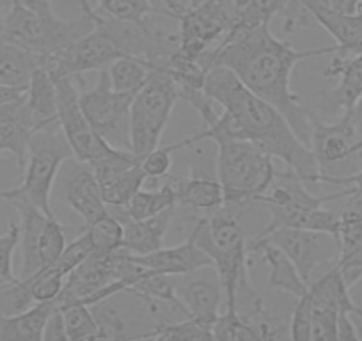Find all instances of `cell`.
<instances>
[{"instance_id": "d590c367", "label": "cell", "mask_w": 362, "mask_h": 341, "mask_svg": "<svg viewBox=\"0 0 362 341\" xmlns=\"http://www.w3.org/2000/svg\"><path fill=\"white\" fill-rule=\"evenodd\" d=\"M98 4L105 16L123 22L142 23L149 15L160 13L158 6L153 4V0H98Z\"/></svg>"}, {"instance_id": "db71d44e", "label": "cell", "mask_w": 362, "mask_h": 341, "mask_svg": "<svg viewBox=\"0 0 362 341\" xmlns=\"http://www.w3.org/2000/svg\"><path fill=\"white\" fill-rule=\"evenodd\" d=\"M78 4H80V9H82L83 15H89V16L98 15V13L95 11V8H93V4H90V0H78Z\"/></svg>"}, {"instance_id": "277c9868", "label": "cell", "mask_w": 362, "mask_h": 341, "mask_svg": "<svg viewBox=\"0 0 362 341\" xmlns=\"http://www.w3.org/2000/svg\"><path fill=\"white\" fill-rule=\"evenodd\" d=\"M103 15H83L76 20L59 18L57 15H40L11 0V8L0 20L2 36L11 43L33 52L41 59V64L71 47L78 37L89 33Z\"/></svg>"}, {"instance_id": "7402d4cb", "label": "cell", "mask_w": 362, "mask_h": 341, "mask_svg": "<svg viewBox=\"0 0 362 341\" xmlns=\"http://www.w3.org/2000/svg\"><path fill=\"white\" fill-rule=\"evenodd\" d=\"M174 208H167L162 214L149 219L117 217L123 224V247L132 254H149L162 249L173 221Z\"/></svg>"}, {"instance_id": "7c38bea8", "label": "cell", "mask_w": 362, "mask_h": 341, "mask_svg": "<svg viewBox=\"0 0 362 341\" xmlns=\"http://www.w3.org/2000/svg\"><path fill=\"white\" fill-rule=\"evenodd\" d=\"M80 107L96 132L116 146V139L128 130V114L134 96L117 93L110 83L107 68L100 69L95 88L80 93Z\"/></svg>"}, {"instance_id": "4316f807", "label": "cell", "mask_w": 362, "mask_h": 341, "mask_svg": "<svg viewBox=\"0 0 362 341\" xmlns=\"http://www.w3.org/2000/svg\"><path fill=\"white\" fill-rule=\"evenodd\" d=\"M128 294L137 295L139 299L146 302L149 306L151 311L156 309V302H167L169 306L176 308L177 311H181L187 318V309L183 306V302L180 301L176 294V284L173 283V276H165V274H155L151 270L144 274L142 277H139L130 288H128Z\"/></svg>"}, {"instance_id": "d6986e66", "label": "cell", "mask_w": 362, "mask_h": 341, "mask_svg": "<svg viewBox=\"0 0 362 341\" xmlns=\"http://www.w3.org/2000/svg\"><path fill=\"white\" fill-rule=\"evenodd\" d=\"M36 134L33 116L27 109L25 96L18 102L0 107V153H11L23 170L29 155V144Z\"/></svg>"}, {"instance_id": "d6a6232c", "label": "cell", "mask_w": 362, "mask_h": 341, "mask_svg": "<svg viewBox=\"0 0 362 341\" xmlns=\"http://www.w3.org/2000/svg\"><path fill=\"white\" fill-rule=\"evenodd\" d=\"M86 231L95 245V253L107 254L123 247V224L110 212H105L96 221L87 224Z\"/></svg>"}, {"instance_id": "7dc6e473", "label": "cell", "mask_w": 362, "mask_h": 341, "mask_svg": "<svg viewBox=\"0 0 362 341\" xmlns=\"http://www.w3.org/2000/svg\"><path fill=\"white\" fill-rule=\"evenodd\" d=\"M43 341H68L64 315H62V309L59 306L48 316L47 325H45L43 330Z\"/></svg>"}, {"instance_id": "8992f818", "label": "cell", "mask_w": 362, "mask_h": 341, "mask_svg": "<svg viewBox=\"0 0 362 341\" xmlns=\"http://www.w3.org/2000/svg\"><path fill=\"white\" fill-rule=\"evenodd\" d=\"M274 156L250 141L217 146V178L224 189L226 204H242L267 192L277 180Z\"/></svg>"}, {"instance_id": "e0dca14e", "label": "cell", "mask_w": 362, "mask_h": 341, "mask_svg": "<svg viewBox=\"0 0 362 341\" xmlns=\"http://www.w3.org/2000/svg\"><path fill=\"white\" fill-rule=\"evenodd\" d=\"M119 250V249H117ZM93 253L83 263H80L73 272L66 277L62 294L59 295L57 306L66 302L80 301L98 288L105 287L110 281H116V253Z\"/></svg>"}, {"instance_id": "b9f144b4", "label": "cell", "mask_w": 362, "mask_h": 341, "mask_svg": "<svg viewBox=\"0 0 362 341\" xmlns=\"http://www.w3.org/2000/svg\"><path fill=\"white\" fill-rule=\"evenodd\" d=\"M181 149H183V142L180 141L176 144L158 146L151 153H148L141 160V167L144 169L146 176L153 180L165 178L170 173V167H173V155L176 151H181Z\"/></svg>"}, {"instance_id": "f546056e", "label": "cell", "mask_w": 362, "mask_h": 341, "mask_svg": "<svg viewBox=\"0 0 362 341\" xmlns=\"http://www.w3.org/2000/svg\"><path fill=\"white\" fill-rule=\"evenodd\" d=\"M148 180L144 169L141 167V162L137 166L130 167L124 173H121L119 176H116L110 182L103 183L102 185V194L103 201H105L107 207L112 208H123L127 207L128 201L142 189L144 182Z\"/></svg>"}, {"instance_id": "5bb4252c", "label": "cell", "mask_w": 362, "mask_h": 341, "mask_svg": "<svg viewBox=\"0 0 362 341\" xmlns=\"http://www.w3.org/2000/svg\"><path fill=\"white\" fill-rule=\"evenodd\" d=\"M323 76L339 79L337 88L322 95L323 112L330 116L337 112L346 114L362 98V52L351 55L337 54L323 69Z\"/></svg>"}, {"instance_id": "ee69618b", "label": "cell", "mask_w": 362, "mask_h": 341, "mask_svg": "<svg viewBox=\"0 0 362 341\" xmlns=\"http://www.w3.org/2000/svg\"><path fill=\"white\" fill-rule=\"evenodd\" d=\"M93 253H95V245L90 242L89 233L83 231L82 235L76 236L73 242L66 243L64 250H62V254L59 256L57 262H55V265L68 276V274L73 272L80 263L86 262Z\"/></svg>"}, {"instance_id": "f5cc1de1", "label": "cell", "mask_w": 362, "mask_h": 341, "mask_svg": "<svg viewBox=\"0 0 362 341\" xmlns=\"http://www.w3.org/2000/svg\"><path fill=\"white\" fill-rule=\"evenodd\" d=\"M346 116L350 120V123L355 127V130L362 135V98L351 107V110H348Z\"/></svg>"}, {"instance_id": "5b68a950", "label": "cell", "mask_w": 362, "mask_h": 341, "mask_svg": "<svg viewBox=\"0 0 362 341\" xmlns=\"http://www.w3.org/2000/svg\"><path fill=\"white\" fill-rule=\"evenodd\" d=\"M71 156V148L61 130L36 132L30 139L29 155L22 170V183L15 189L0 190V201L9 204L16 201H27L47 215H54L52 190H54L55 178L62 163L68 162Z\"/></svg>"}, {"instance_id": "ba28073f", "label": "cell", "mask_w": 362, "mask_h": 341, "mask_svg": "<svg viewBox=\"0 0 362 341\" xmlns=\"http://www.w3.org/2000/svg\"><path fill=\"white\" fill-rule=\"evenodd\" d=\"M240 6L235 0H206L180 18V50L190 61L201 59L214 50L238 20Z\"/></svg>"}, {"instance_id": "6f0895ef", "label": "cell", "mask_w": 362, "mask_h": 341, "mask_svg": "<svg viewBox=\"0 0 362 341\" xmlns=\"http://www.w3.org/2000/svg\"><path fill=\"white\" fill-rule=\"evenodd\" d=\"M0 287H4V284H0Z\"/></svg>"}, {"instance_id": "cb8c5ba5", "label": "cell", "mask_w": 362, "mask_h": 341, "mask_svg": "<svg viewBox=\"0 0 362 341\" xmlns=\"http://www.w3.org/2000/svg\"><path fill=\"white\" fill-rule=\"evenodd\" d=\"M247 250L249 253H261L263 262L270 269V274H268L270 288L286 291V294L293 295L297 299H300L308 291V283L302 279L297 267L293 265V262L288 258L279 247L270 242H263V240H252L247 245Z\"/></svg>"}, {"instance_id": "603a6c76", "label": "cell", "mask_w": 362, "mask_h": 341, "mask_svg": "<svg viewBox=\"0 0 362 341\" xmlns=\"http://www.w3.org/2000/svg\"><path fill=\"white\" fill-rule=\"evenodd\" d=\"M165 182L176 192L177 203L181 201V203L204 212L226 207L224 189H222L218 178L204 175L201 169H194L189 178H173V176L167 175Z\"/></svg>"}, {"instance_id": "ac0fdd59", "label": "cell", "mask_w": 362, "mask_h": 341, "mask_svg": "<svg viewBox=\"0 0 362 341\" xmlns=\"http://www.w3.org/2000/svg\"><path fill=\"white\" fill-rule=\"evenodd\" d=\"M176 294L185 306L187 318H194L208 329L214 327L224 302V291L218 276L215 279L204 276L189 277L181 281V284H176Z\"/></svg>"}, {"instance_id": "9c48e42d", "label": "cell", "mask_w": 362, "mask_h": 341, "mask_svg": "<svg viewBox=\"0 0 362 341\" xmlns=\"http://www.w3.org/2000/svg\"><path fill=\"white\" fill-rule=\"evenodd\" d=\"M54 80L57 88L59 128L68 141L76 162L90 163L114 151L117 146L102 137L83 114L78 100L80 93L73 86L71 76H57Z\"/></svg>"}, {"instance_id": "2e32d148", "label": "cell", "mask_w": 362, "mask_h": 341, "mask_svg": "<svg viewBox=\"0 0 362 341\" xmlns=\"http://www.w3.org/2000/svg\"><path fill=\"white\" fill-rule=\"evenodd\" d=\"M62 200L75 214L83 219L86 226L109 212L105 201H103L102 185L96 180L89 163L78 162L66 176Z\"/></svg>"}, {"instance_id": "1f68e13d", "label": "cell", "mask_w": 362, "mask_h": 341, "mask_svg": "<svg viewBox=\"0 0 362 341\" xmlns=\"http://www.w3.org/2000/svg\"><path fill=\"white\" fill-rule=\"evenodd\" d=\"M211 334H214V340L217 341L259 340V334H257L252 320L238 313V308L226 309L224 313H221L211 327Z\"/></svg>"}, {"instance_id": "836d02e7", "label": "cell", "mask_w": 362, "mask_h": 341, "mask_svg": "<svg viewBox=\"0 0 362 341\" xmlns=\"http://www.w3.org/2000/svg\"><path fill=\"white\" fill-rule=\"evenodd\" d=\"M66 277L68 276L54 263V265L36 270L33 276L20 277V279L29 288L34 302H48L57 301L59 295L62 294V288H64Z\"/></svg>"}, {"instance_id": "9f6ffc18", "label": "cell", "mask_w": 362, "mask_h": 341, "mask_svg": "<svg viewBox=\"0 0 362 341\" xmlns=\"http://www.w3.org/2000/svg\"><path fill=\"white\" fill-rule=\"evenodd\" d=\"M361 13H362V6H361Z\"/></svg>"}, {"instance_id": "4fadbf2b", "label": "cell", "mask_w": 362, "mask_h": 341, "mask_svg": "<svg viewBox=\"0 0 362 341\" xmlns=\"http://www.w3.org/2000/svg\"><path fill=\"white\" fill-rule=\"evenodd\" d=\"M311 149L322 175H330L337 163L346 162L351 156H362V135L346 114L336 123H325L311 110Z\"/></svg>"}, {"instance_id": "f1b7e54d", "label": "cell", "mask_w": 362, "mask_h": 341, "mask_svg": "<svg viewBox=\"0 0 362 341\" xmlns=\"http://www.w3.org/2000/svg\"><path fill=\"white\" fill-rule=\"evenodd\" d=\"M107 71H109L112 88L117 93L132 96H135L144 88V83L148 82L149 75H151V68L144 59L130 57V55L114 59L107 66Z\"/></svg>"}, {"instance_id": "4dcf8cb0", "label": "cell", "mask_w": 362, "mask_h": 341, "mask_svg": "<svg viewBox=\"0 0 362 341\" xmlns=\"http://www.w3.org/2000/svg\"><path fill=\"white\" fill-rule=\"evenodd\" d=\"M66 323V333L69 341L98 340L100 325L95 313L90 311V306L80 304V302H68L61 304Z\"/></svg>"}, {"instance_id": "816d5d0a", "label": "cell", "mask_w": 362, "mask_h": 341, "mask_svg": "<svg viewBox=\"0 0 362 341\" xmlns=\"http://www.w3.org/2000/svg\"><path fill=\"white\" fill-rule=\"evenodd\" d=\"M27 89H15V88H6V86H0V107L8 105V103L18 102L25 96Z\"/></svg>"}, {"instance_id": "7bdbcfd3", "label": "cell", "mask_w": 362, "mask_h": 341, "mask_svg": "<svg viewBox=\"0 0 362 341\" xmlns=\"http://www.w3.org/2000/svg\"><path fill=\"white\" fill-rule=\"evenodd\" d=\"M20 245V224L9 222V228L4 235H0V284H8L16 281L13 270V256Z\"/></svg>"}, {"instance_id": "3957f363", "label": "cell", "mask_w": 362, "mask_h": 341, "mask_svg": "<svg viewBox=\"0 0 362 341\" xmlns=\"http://www.w3.org/2000/svg\"><path fill=\"white\" fill-rule=\"evenodd\" d=\"M192 231L197 245L214 262V269L224 291L226 309L238 308V297L243 294L249 295L252 306L261 301L247 276L245 256L249 250L238 219L229 212H221L211 217L199 219Z\"/></svg>"}, {"instance_id": "f907efd6", "label": "cell", "mask_w": 362, "mask_h": 341, "mask_svg": "<svg viewBox=\"0 0 362 341\" xmlns=\"http://www.w3.org/2000/svg\"><path fill=\"white\" fill-rule=\"evenodd\" d=\"M18 2L30 11L40 13V15H54L55 13L52 8V0H18Z\"/></svg>"}, {"instance_id": "f35d334b", "label": "cell", "mask_w": 362, "mask_h": 341, "mask_svg": "<svg viewBox=\"0 0 362 341\" xmlns=\"http://www.w3.org/2000/svg\"><path fill=\"white\" fill-rule=\"evenodd\" d=\"M66 235L61 222L52 215L47 219L43 226V231L40 236V263L41 269L48 265H54L59 260L66 247Z\"/></svg>"}, {"instance_id": "7a4b0ae2", "label": "cell", "mask_w": 362, "mask_h": 341, "mask_svg": "<svg viewBox=\"0 0 362 341\" xmlns=\"http://www.w3.org/2000/svg\"><path fill=\"white\" fill-rule=\"evenodd\" d=\"M204 91L235 117L247 141L274 158L283 160L284 166L305 185H318L322 170L313 149L298 139L276 107L247 89L231 69L211 66L204 79Z\"/></svg>"}, {"instance_id": "d4e9b609", "label": "cell", "mask_w": 362, "mask_h": 341, "mask_svg": "<svg viewBox=\"0 0 362 341\" xmlns=\"http://www.w3.org/2000/svg\"><path fill=\"white\" fill-rule=\"evenodd\" d=\"M57 308V301L36 302L16 315L0 313V341H43L48 316Z\"/></svg>"}, {"instance_id": "6da1fadb", "label": "cell", "mask_w": 362, "mask_h": 341, "mask_svg": "<svg viewBox=\"0 0 362 341\" xmlns=\"http://www.w3.org/2000/svg\"><path fill=\"white\" fill-rule=\"evenodd\" d=\"M329 54H337V45L297 50L272 33L270 23L235 25L214 50L201 59V64L206 71L211 66L231 69L247 89L276 107L298 139L311 148V110L291 89V75L298 62Z\"/></svg>"}, {"instance_id": "484cf974", "label": "cell", "mask_w": 362, "mask_h": 341, "mask_svg": "<svg viewBox=\"0 0 362 341\" xmlns=\"http://www.w3.org/2000/svg\"><path fill=\"white\" fill-rule=\"evenodd\" d=\"M20 214V247H22V276H33L36 270L41 269L40 263V236L43 226L48 217L45 212L27 201H16L11 203Z\"/></svg>"}, {"instance_id": "9a60e30c", "label": "cell", "mask_w": 362, "mask_h": 341, "mask_svg": "<svg viewBox=\"0 0 362 341\" xmlns=\"http://www.w3.org/2000/svg\"><path fill=\"white\" fill-rule=\"evenodd\" d=\"M135 262L155 274L165 276H192L203 269H214L211 258L196 243V235L190 233L189 238L180 245L162 247L149 254H132Z\"/></svg>"}, {"instance_id": "30bf717a", "label": "cell", "mask_w": 362, "mask_h": 341, "mask_svg": "<svg viewBox=\"0 0 362 341\" xmlns=\"http://www.w3.org/2000/svg\"><path fill=\"white\" fill-rule=\"evenodd\" d=\"M117 57H124V54L117 47L109 27L105 25V16H103L102 22L78 37L71 47L66 48L57 57L45 61L41 66L47 68L54 79L57 76L76 79L82 73L100 71L102 68H107Z\"/></svg>"}, {"instance_id": "52a82bcc", "label": "cell", "mask_w": 362, "mask_h": 341, "mask_svg": "<svg viewBox=\"0 0 362 341\" xmlns=\"http://www.w3.org/2000/svg\"><path fill=\"white\" fill-rule=\"evenodd\" d=\"M177 100L180 91L173 76L162 69H151L144 88L132 100L128 114V149L139 160L158 148Z\"/></svg>"}, {"instance_id": "83f0119b", "label": "cell", "mask_w": 362, "mask_h": 341, "mask_svg": "<svg viewBox=\"0 0 362 341\" xmlns=\"http://www.w3.org/2000/svg\"><path fill=\"white\" fill-rule=\"evenodd\" d=\"M176 203V192H174L169 183L163 182L156 190H139L128 201L127 207L117 208V210H121V214L116 215V217H128L141 221V219L155 217V215L162 214L167 208H174Z\"/></svg>"}, {"instance_id": "f6af8a7d", "label": "cell", "mask_w": 362, "mask_h": 341, "mask_svg": "<svg viewBox=\"0 0 362 341\" xmlns=\"http://www.w3.org/2000/svg\"><path fill=\"white\" fill-rule=\"evenodd\" d=\"M291 340H311V297L305 291L295 308L290 323Z\"/></svg>"}, {"instance_id": "bcb514c9", "label": "cell", "mask_w": 362, "mask_h": 341, "mask_svg": "<svg viewBox=\"0 0 362 341\" xmlns=\"http://www.w3.org/2000/svg\"><path fill=\"white\" fill-rule=\"evenodd\" d=\"M320 183H329V185H339L343 187L344 197H351V200H362V169L354 173V175H320Z\"/></svg>"}, {"instance_id": "ffe728a7", "label": "cell", "mask_w": 362, "mask_h": 341, "mask_svg": "<svg viewBox=\"0 0 362 341\" xmlns=\"http://www.w3.org/2000/svg\"><path fill=\"white\" fill-rule=\"evenodd\" d=\"M309 11L316 23L334 37L337 54L351 55L362 52V13L344 15V13L327 9L316 0H298Z\"/></svg>"}, {"instance_id": "c3c4849f", "label": "cell", "mask_w": 362, "mask_h": 341, "mask_svg": "<svg viewBox=\"0 0 362 341\" xmlns=\"http://www.w3.org/2000/svg\"><path fill=\"white\" fill-rule=\"evenodd\" d=\"M337 340H361V334H358L357 325L354 322V315H348V313L339 315V318H337Z\"/></svg>"}, {"instance_id": "ab89813d", "label": "cell", "mask_w": 362, "mask_h": 341, "mask_svg": "<svg viewBox=\"0 0 362 341\" xmlns=\"http://www.w3.org/2000/svg\"><path fill=\"white\" fill-rule=\"evenodd\" d=\"M337 318L336 309L311 301V340L337 341Z\"/></svg>"}, {"instance_id": "8d00e7d4", "label": "cell", "mask_w": 362, "mask_h": 341, "mask_svg": "<svg viewBox=\"0 0 362 341\" xmlns=\"http://www.w3.org/2000/svg\"><path fill=\"white\" fill-rule=\"evenodd\" d=\"M139 162H141V160H139L128 148H116L114 151L102 156V158L90 162L89 167L93 169V173H95L100 185H103V183L114 180L116 176H119L121 173L130 169V167L137 166Z\"/></svg>"}, {"instance_id": "44dd1931", "label": "cell", "mask_w": 362, "mask_h": 341, "mask_svg": "<svg viewBox=\"0 0 362 341\" xmlns=\"http://www.w3.org/2000/svg\"><path fill=\"white\" fill-rule=\"evenodd\" d=\"M25 103L30 116H33L36 132L61 130L59 128L55 80L43 66H37L30 76V82L25 91Z\"/></svg>"}, {"instance_id": "e575fe53", "label": "cell", "mask_w": 362, "mask_h": 341, "mask_svg": "<svg viewBox=\"0 0 362 341\" xmlns=\"http://www.w3.org/2000/svg\"><path fill=\"white\" fill-rule=\"evenodd\" d=\"M139 337H149V340H162V341H181V340H190V341H208L214 340L211 329L201 325L194 318H187L185 322L177 323H165L160 322L149 333L141 334Z\"/></svg>"}, {"instance_id": "60d3db41", "label": "cell", "mask_w": 362, "mask_h": 341, "mask_svg": "<svg viewBox=\"0 0 362 341\" xmlns=\"http://www.w3.org/2000/svg\"><path fill=\"white\" fill-rule=\"evenodd\" d=\"M34 304L36 302H34L29 288L20 277L13 283L0 287V313L2 315H16V313L25 311Z\"/></svg>"}, {"instance_id": "681fc988", "label": "cell", "mask_w": 362, "mask_h": 341, "mask_svg": "<svg viewBox=\"0 0 362 341\" xmlns=\"http://www.w3.org/2000/svg\"><path fill=\"white\" fill-rule=\"evenodd\" d=\"M322 6H325L327 9H332V11L344 13V15H355V13H361L362 0H316Z\"/></svg>"}, {"instance_id": "11a10c76", "label": "cell", "mask_w": 362, "mask_h": 341, "mask_svg": "<svg viewBox=\"0 0 362 341\" xmlns=\"http://www.w3.org/2000/svg\"><path fill=\"white\" fill-rule=\"evenodd\" d=\"M203 2H206V0H190V4H192V8H196V6L203 4ZM235 2L240 6V8H243V6L247 4V0H235Z\"/></svg>"}, {"instance_id": "8fae6325", "label": "cell", "mask_w": 362, "mask_h": 341, "mask_svg": "<svg viewBox=\"0 0 362 341\" xmlns=\"http://www.w3.org/2000/svg\"><path fill=\"white\" fill-rule=\"evenodd\" d=\"M254 240H263L279 247L288 258L297 267L302 279L311 283L315 272L330 262H337L339 256V242L334 235L298 228H281L268 235Z\"/></svg>"}, {"instance_id": "74e56055", "label": "cell", "mask_w": 362, "mask_h": 341, "mask_svg": "<svg viewBox=\"0 0 362 341\" xmlns=\"http://www.w3.org/2000/svg\"><path fill=\"white\" fill-rule=\"evenodd\" d=\"M288 2L290 0H247V4L240 8L235 25L254 27L270 23L286 9Z\"/></svg>"}]
</instances>
